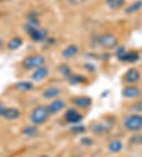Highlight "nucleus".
<instances>
[{
  "label": "nucleus",
  "instance_id": "obj_4",
  "mask_svg": "<svg viewBox=\"0 0 142 157\" xmlns=\"http://www.w3.org/2000/svg\"><path fill=\"white\" fill-rule=\"evenodd\" d=\"M124 125L126 128L132 132L142 129V115L139 113H133L126 117L124 121Z\"/></svg>",
  "mask_w": 142,
  "mask_h": 157
},
{
  "label": "nucleus",
  "instance_id": "obj_2",
  "mask_svg": "<svg viewBox=\"0 0 142 157\" xmlns=\"http://www.w3.org/2000/svg\"><path fill=\"white\" fill-rule=\"evenodd\" d=\"M50 116L51 115L48 113L47 105H38L32 110L29 115V119L32 124L39 126L47 122Z\"/></svg>",
  "mask_w": 142,
  "mask_h": 157
},
{
  "label": "nucleus",
  "instance_id": "obj_25",
  "mask_svg": "<svg viewBox=\"0 0 142 157\" xmlns=\"http://www.w3.org/2000/svg\"><path fill=\"white\" fill-rule=\"evenodd\" d=\"M125 3V0H106V4L111 10H118Z\"/></svg>",
  "mask_w": 142,
  "mask_h": 157
},
{
  "label": "nucleus",
  "instance_id": "obj_16",
  "mask_svg": "<svg viewBox=\"0 0 142 157\" xmlns=\"http://www.w3.org/2000/svg\"><path fill=\"white\" fill-rule=\"evenodd\" d=\"M79 52V47L75 44H70L67 45L61 52V56L63 59H69L77 56Z\"/></svg>",
  "mask_w": 142,
  "mask_h": 157
},
{
  "label": "nucleus",
  "instance_id": "obj_19",
  "mask_svg": "<svg viewBox=\"0 0 142 157\" xmlns=\"http://www.w3.org/2000/svg\"><path fill=\"white\" fill-rule=\"evenodd\" d=\"M40 27V22L38 18H28V21L24 25V31L28 35Z\"/></svg>",
  "mask_w": 142,
  "mask_h": 157
},
{
  "label": "nucleus",
  "instance_id": "obj_14",
  "mask_svg": "<svg viewBox=\"0 0 142 157\" xmlns=\"http://www.w3.org/2000/svg\"><path fill=\"white\" fill-rule=\"evenodd\" d=\"M62 93V90L57 86H48L44 90L42 96L46 100H53L59 98V95Z\"/></svg>",
  "mask_w": 142,
  "mask_h": 157
},
{
  "label": "nucleus",
  "instance_id": "obj_20",
  "mask_svg": "<svg viewBox=\"0 0 142 157\" xmlns=\"http://www.w3.org/2000/svg\"><path fill=\"white\" fill-rule=\"evenodd\" d=\"M140 58V56L138 52H137V51H126V52L122 56L120 61L133 63L138 61Z\"/></svg>",
  "mask_w": 142,
  "mask_h": 157
},
{
  "label": "nucleus",
  "instance_id": "obj_12",
  "mask_svg": "<svg viewBox=\"0 0 142 157\" xmlns=\"http://www.w3.org/2000/svg\"><path fill=\"white\" fill-rule=\"evenodd\" d=\"M50 70L49 68L45 65H43L41 67L35 69L31 75V78L34 82H40L45 79L48 75H49Z\"/></svg>",
  "mask_w": 142,
  "mask_h": 157
},
{
  "label": "nucleus",
  "instance_id": "obj_30",
  "mask_svg": "<svg viewBox=\"0 0 142 157\" xmlns=\"http://www.w3.org/2000/svg\"><path fill=\"white\" fill-rule=\"evenodd\" d=\"M80 142L82 145L86 146V147L92 146L94 144V140H93V138L89 137V136H82L80 140Z\"/></svg>",
  "mask_w": 142,
  "mask_h": 157
},
{
  "label": "nucleus",
  "instance_id": "obj_18",
  "mask_svg": "<svg viewBox=\"0 0 142 157\" xmlns=\"http://www.w3.org/2000/svg\"><path fill=\"white\" fill-rule=\"evenodd\" d=\"M67 79V82L71 86H77L79 84H85L88 82V77L82 74H74L70 75Z\"/></svg>",
  "mask_w": 142,
  "mask_h": 157
},
{
  "label": "nucleus",
  "instance_id": "obj_10",
  "mask_svg": "<svg viewBox=\"0 0 142 157\" xmlns=\"http://www.w3.org/2000/svg\"><path fill=\"white\" fill-rule=\"evenodd\" d=\"M21 116V112L20 109L15 106H6L2 117L7 121H13L18 120Z\"/></svg>",
  "mask_w": 142,
  "mask_h": 157
},
{
  "label": "nucleus",
  "instance_id": "obj_15",
  "mask_svg": "<svg viewBox=\"0 0 142 157\" xmlns=\"http://www.w3.org/2000/svg\"><path fill=\"white\" fill-rule=\"evenodd\" d=\"M13 88L20 93H26L31 91L34 88V83L32 81L21 80L13 84Z\"/></svg>",
  "mask_w": 142,
  "mask_h": 157
},
{
  "label": "nucleus",
  "instance_id": "obj_8",
  "mask_svg": "<svg viewBox=\"0 0 142 157\" xmlns=\"http://www.w3.org/2000/svg\"><path fill=\"white\" fill-rule=\"evenodd\" d=\"M122 94L126 99H135L141 95V90L138 86L134 85H129L122 89Z\"/></svg>",
  "mask_w": 142,
  "mask_h": 157
},
{
  "label": "nucleus",
  "instance_id": "obj_27",
  "mask_svg": "<svg viewBox=\"0 0 142 157\" xmlns=\"http://www.w3.org/2000/svg\"><path fill=\"white\" fill-rule=\"evenodd\" d=\"M131 111L134 112V113H139L142 112V98L139 99L135 103L133 104L130 107Z\"/></svg>",
  "mask_w": 142,
  "mask_h": 157
},
{
  "label": "nucleus",
  "instance_id": "obj_35",
  "mask_svg": "<svg viewBox=\"0 0 142 157\" xmlns=\"http://www.w3.org/2000/svg\"><path fill=\"white\" fill-rule=\"evenodd\" d=\"M39 157H50V156L47 155H40Z\"/></svg>",
  "mask_w": 142,
  "mask_h": 157
},
{
  "label": "nucleus",
  "instance_id": "obj_21",
  "mask_svg": "<svg viewBox=\"0 0 142 157\" xmlns=\"http://www.w3.org/2000/svg\"><path fill=\"white\" fill-rule=\"evenodd\" d=\"M21 132L26 137H35L39 133V129L36 125L31 124L24 127L21 130Z\"/></svg>",
  "mask_w": 142,
  "mask_h": 157
},
{
  "label": "nucleus",
  "instance_id": "obj_13",
  "mask_svg": "<svg viewBox=\"0 0 142 157\" xmlns=\"http://www.w3.org/2000/svg\"><path fill=\"white\" fill-rule=\"evenodd\" d=\"M72 101L74 106L79 108V109H88L89 106H91L92 103H93V99L89 96L82 95L74 98Z\"/></svg>",
  "mask_w": 142,
  "mask_h": 157
},
{
  "label": "nucleus",
  "instance_id": "obj_22",
  "mask_svg": "<svg viewBox=\"0 0 142 157\" xmlns=\"http://www.w3.org/2000/svg\"><path fill=\"white\" fill-rule=\"evenodd\" d=\"M142 8V0H136L125 9V13L128 15L137 13Z\"/></svg>",
  "mask_w": 142,
  "mask_h": 157
},
{
  "label": "nucleus",
  "instance_id": "obj_7",
  "mask_svg": "<svg viewBox=\"0 0 142 157\" xmlns=\"http://www.w3.org/2000/svg\"><path fill=\"white\" fill-rule=\"evenodd\" d=\"M66 106V102L63 98H57L51 100V102L47 105V108L50 115H55L63 111Z\"/></svg>",
  "mask_w": 142,
  "mask_h": 157
},
{
  "label": "nucleus",
  "instance_id": "obj_1",
  "mask_svg": "<svg viewBox=\"0 0 142 157\" xmlns=\"http://www.w3.org/2000/svg\"><path fill=\"white\" fill-rule=\"evenodd\" d=\"M46 58L42 54L33 53L25 56L21 61V67L26 71H34L35 69L45 65Z\"/></svg>",
  "mask_w": 142,
  "mask_h": 157
},
{
  "label": "nucleus",
  "instance_id": "obj_29",
  "mask_svg": "<svg viewBox=\"0 0 142 157\" xmlns=\"http://www.w3.org/2000/svg\"><path fill=\"white\" fill-rule=\"evenodd\" d=\"M129 143L132 144H142V134L133 135L129 138Z\"/></svg>",
  "mask_w": 142,
  "mask_h": 157
},
{
  "label": "nucleus",
  "instance_id": "obj_26",
  "mask_svg": "<svg viewBox=\"0 0 142 157\" xmlns=\"http://www.w3.org/2000/svg\"><path fill=\"white\" fill-rule=\"evenodd\" d=\"M70 131L74 134H82V133H84L86 131V127L84 124H81V123L73 124V126L70 128Z\"/></svg>",
  "mask_w": 142,
  "mask_h": 157
},
{
  "label": "nucleus",
  "instance_id": "obj_17",
  "mask_svg": "<svg viewBox=\"0 0 142 157\" xmlns=\"http://www.w3.org/2000/svg\"><path fill=\"white\" fill-rule=\"evenodd\" d=\"M24 44V40L21 36H14L8 40L6 43V48L9 51H16L19 49Z\"/></svg>",
  "mask_w": 142,
  "mask_h": 157
},
{
  "label": "nucleus",
  "instance_id": "obj_6",
  "mask_svg": "<svg viewBox=\"0 0 142 157\" xmlns=\"http://www.w3.org/2000/svg\"><path fill=\"white\" fill-rule=\"evenodd\" d=\"M66 122L71 124H79L83 120V115L77 108H69L65 111L63 115Z\"/></svg>",
  "mask_w": 142,
  "mask_h": 157
},
{
  "label": "nucleus",
  "instance_id": "obj_32",
  "mask_svg": "<svg viewBox=\"0 0 142 157\" xmlns=\"http://www.w3.org/2000/svg\"><path fill=\"white\" fill-rule=\"evenodd\" d=\"M6 108V104L4 103L3 101H0V117H2V115H3L4 111H5Z\"/></svg>",
  "mask_w": 142,
  "mask_h": 157
},
{
  "label": "nucleus",
  "instance_id": "obj_11",
  "mask_svg": "<svg viewBox=\"0 0 142 157\" xmlns=\"http://www.w3.org/2000/svg\"><path fill=\"white\" fill-rule=\"evenodd\" d=\"M140 72L139 71V70H137L135 67H131L129 70H127L126 71L125 75H124V81H125L126 83L129 85H133L136 83V82H139L140 79Z\"/></svg>",
  "mask_w": 142,
  "mask_h": 157
},
{
  "label": "nucleus",
  "instance_id": "obj_9",
  "mask_svg": "<svg viewBox=\"0 0 142 157\" xmlns=\"http://www.w3.org/2000/svg\"><path fill=\"white\" fill-rule=\"evenodd\" d=\"M49 35V31L47 29L44 27H40L39 29L33 31L32 33L28 35L32 41L36 43H43L44 42Z\"/></svg>",
  "mask_w": 142,
  "mask_h": 157
},
{
  "label": "nucleus",
  "instance_id": "obj_33",
  "mask_svg": "<svg viewBox=\"0 0 142 157\" xmlns=\"http://www.w3.org/2000/svg\"><path fill=\"white\" fill-rule=\"evenodd\" d=\"M68 1L72 5H78V4H81L85 2V0H68Z\"/></svg>",
  "mask_w": 142,
  "mask_h": 157
},
{
  "label": "nucleus",
  "instance_id": "obj_36",
  "mask_svg": "<svg viewBox=\"0 0 142 157\" xmlns=\"http://www.w3.org/2000/svg\"><path fill=\"white\" fill-rule=\"evenodd\" d=\"M55 1H59V0H55Z\"/></svg>",
  "mask_w": 142,
  "mask_h": 157
},
{
  "label": "nucleus",
  "instance_id": "obj_28",
  "mask_svg": "<svg viewBox=\"0 0 142 157\" xmlns=\"http://www.w3.org/2000/svg\"><path fill=\"white\" fill-rule=\"evenodd\" d=\"M126 48L124 47V46H118L117 48H116L115 51V56L117 57V59L118 60H121V59L122 58V56L125 55V53L126 52Z\"/></svg>",
  "mask_w": 142,
  "mask_h": 157
},
{
  "label": "nucleus",
  "instance_id": "obj_37",
  "mask_svg": "<svg viewBox=\"0 0 142 157\" xmlns=\"http://www.w3.org/2000/svg\"><path fill=\"white\" fill-rule=\"evenodd\" d=\"M0 16H1V13H0Z\"/></svg>",
  "mask_w": 142,
  "mask_h": 157
},
{
  "label": "nucleus",
  "instance_id": "obj_34",
  "mask_svg": "<svg viewBox=\"0 0 142 157\" xmlns=\"http://www.w3.org/2000/svg\"><path fill=\"white\" fill-rule=\"evenodd\" d=\"M4 47V41L2 39L0 38V49H2Z\"/></svg>",
  "mask_w": 142,
  "mask_h": 157
},
{
  "label": "nucleus",
  "instance_id": "obj_3",
  "mask_svg": "<svg viewBox=\"0 0 142 157\" xmlns=\"http://www.w3.org/2000/svg\"><path fill=\"white\" fill-rule=\"evenodd\" d=\"M97 43L105 49H112L118 47V40L114 34L107 33L100 35L97 39Z\"/></svg>",
  "mask_w": 142,
  "mask_h": 157
},
{
  "label": "nucleus",
  "instance_id": "obj_31",
  "mask_svg": "<svg viewBox=\"0 0 142 157\" xmlns=\"http://www.w3.org/2000/svg\"><path fill=\"white\" fill-rule=\"evenodd\" d=\"M84 68L87 71H89V72L90 73H93L96 71V66L93 64V63H86L84 64Z\"/></svg>",
  "mask_w": 142,
  "mask_h": 157
},
{
  "label": "nucleus",
  "instance_id": "obj_24",
  "mask_svg": "<svg viewBox=\"0 0 142 157\" xmlns=\"http://www.w3.org/2000/svg\"><path fill=\"white\" fill-rule=\"evenodd\" d=\"M58 71L66 78H68L73 74L72 68L70 67V66L69 64H67L66 63H60L58 66Z\"/></svg>",
  "mask_w": 142,
  "mask_h": 157
},
{
  "label": "nucleus",
  "instance_id": "obj_5",
  "mask_svg": "<svg viewBox=\"0 0 142 157\" xmlns=\"http://www.w3.org/2000/svg\"><path fill=\"white\" fill-rule=\"evenodd\" d=\"M113 124V118L107 119L105 121L94 122L90 125V130L95 135H102L104 133H107L108 131H110Z\"/></svg>",
  "mask_w": 142,
  "mask_h": 157
},
{
  "label": "nucleus",
  "instance_id": "obj_23",
  "mask_svg": "<svg viewBox=\"0 0 142 157\" xmlns=\"http://www.w3.org/2000/svg\"><path fill=\"white\" fill-rule=\"evenodd\" d=\"M123 147L122 142L119 140H112L109 143L107 146V148L110 152L111 153H118L122 151Z\"/></svg>",
  "mask_w": 142,
  "mask_h": 157
}]
</instances>
